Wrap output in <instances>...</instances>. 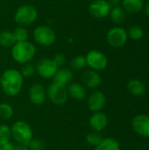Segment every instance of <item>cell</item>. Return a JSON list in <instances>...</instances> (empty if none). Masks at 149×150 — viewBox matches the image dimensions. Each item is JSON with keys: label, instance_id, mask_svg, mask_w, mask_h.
<instances>
[{"label": "cell", "instance_id": "ffe728a7", "mask_svg": "<svg viewBox=\"0 0 149 150\" xmlns=\"http://www.w3.org/2000/svg\"><path fill=\"white\" fill-rule=\"evenodd\" d=\"M94 150H120L119 143L113 138H104Z\"/></svg>", "mask_w": 149, "mask_h": 150}, {"label": "cell", "instance_id": "4316f807", "mask_svg": "<svg viewBox=\"0 0 149 150\" xmlns=\"http://www.w3.org/2000/svg\"><path fill=\"white\" fill-rule=\"evenodd\" d=\"M103 136L101 134L100 132H97V131H91L90 133H89L86 137H85V141L88 143L89 146L91 147H97L103 140Z\"/></svg>", "mask_w": 149, "mask_h": 150}, {"label": "cell", "instance_id": "8fae6325", "mask_svg": "<svg viewBox=\"0 0 149 150\" xmlns=\"http://www.w3.org/2000/svg\"><path fill=\"white\" fill-rule=\"evenodd\" d=\"M132 127L133 131L140 136L149 137V115L138 114L132 121Z\"/></svg>", "mask_w": 149, "mask_h": 150}, {"label": "cell", "instance_id": "7a4b0ae2", "mask_svg": "<svg viewBox=\"0 0 149 150\" xmlns=\"http://www.w3.org/2000/svg\"><path fill=\"white\" fill-rule=\"evenodd\" d=\"M11 54L12 59L20 64H25L31 62V61L35 57L36 47L30 41L16 42L11 50Z\"/></svg>", "mask_w": 149, "mask_h": 150}, {"label": "cell", "instance_id": "44dd1931", "mask_svg": "<svg viewBox=\"0 0 149 150\" xmlns=\"http://www.w3.org/2000/svg\"><path fill=\"white\" fill-rule=\"evenodd\" d=\"M126 14V11L122 9L121 6H116V7H112L109 16L113 23L119 25V24H122L125 21Z\"/></svg>", "mask_w": 149, "mask_h": 150}, {"label": "cell", "instance_id": "e575fe53", "mask_svg": "<svg viewBox=\"0 0 149 150\" xmlns=\"http://www.w3.org/2000/svg\"><path fill=\"white\" fill-rule=\"evenodd\" d=\"M145 12H146L147 16L149 18V1L146 4V5H145Z\"/></svg>", "mask_w": 149, "mask_h": 150}, {"label": "cell", "instance_id": "5bb4252c", "mask_svg": "<svg viewBox=\"0 0 149 150\" xmlns=\"http://www.w3.org/2000/svg\"><path fill=\"white\" fill-rule=\"evenodd\" d=\"M83 84L89 89H97L102 84V77L100 74L93 69H87L82 75Z\"/></svg>", "mask_w": 149, "mask_h": 150}, {"label": "cell", "instance_id": "83f0119b", "mask_svg": "<svg viewBox=\"0 0 149 150\" xmlns=\"http://www.w3.org/2000/svg\"><path fill=\"white\" fill-rule=\"evenodd\" d=\"M70 66H71V69L73 70H82V69H83L87 66L85 56H83L82 54L76 55L71 60Z\"/></svg>", "mask_w": 149, "mask_h": 150}, {"label": "cell", "instance_id": "ac0fdd59", "mask_svg": "<svg viewBox=\"0 0 149 150\" xmlns=\"http://www.w3.org/2000/svg\"><path fill=\"white\" fill-rule=\"evenodd\" d=\"M120 6L126 13L136 14L142 11L144 8L143 0H121Z\"/></svg>", "mask_w": 149, "mask_h": 150}, {"label": "cell", "instance_id": "7c38bea8", "mask_svg": "<svg viewBox=\"0 0 149 150\" xmlns=\"http://www.w3.org/2000/svg\"><path fill=\"white\" fill-rule=\"evenodd\" d=\"M28 98L32 105H41L47 98V89L40 83H33L28 90Z\"/></svg>", "mask_w": 149, "mask_h": 150}, {"label": "cell", "instance_id": "74e56055", "mask_svg": "<svg viewBox=\"0 0 149 150\" xmlns=\"http://www.w3.org/2000/svg\"><path fill=\"white\" fill-rule=\"evenodd\" d=\"M0 1H1V0H0Z\"/></svg>", "mask_w": 149, "mask_h": 150}, {"label": "cell", "instance_id": "d590c367", "mask_svg": "<svg viewBox=\"0 0 149 150\" xmlns=\"http://www.w3.org/2000/svg\"><path fill=\"white\" fill-rule=\"evenodd\" d=\"M0 84H1V74H0Z\"/></svg>", "mask_w": 149, "mask_h": 150}, {"label": "cell", "instance_id": "5b68a950", "mask_svg": "<svg viewBox=\"0 0 149 150\" xmlns=\"http://www.w3.org/2000/svg\"><path fill=\"white\" fill-rule=\"evenodd\" d=\"M34 41L43 47L52 46L56 40L55 32L48 25H38L32 32Z\"/></svg>", "mask_w": 149, "mask_h": 150}, {"label": "cell", "instance_id": "8992f818", "mask_svg": "<svg viewBox=\"0 0 149 150\" xmlns=\"http://www.w3.org/2000/svg\"><path fill=\"white\" fill-rule=\"evenodd\" d=\"M47 98L51 103L56 105H62L66 104L68 98L67 86L53 81L47 89Z\"/></svg>", "mask_w": 149, "mask_h": 150}, {"label": "cell", "instance_id": "1f68e13d", "mask_svg": "<svg viewBox=\"0 0 149 150\" xmlns=\"http://www.w3.org/2000/svg\"><path fill=\"white\" fill-rule=\"evenodd\" d=\"M16 146H17V145H15L14 142L10 141L9 142L5 143L4 146H2V148H3V149L4 150H14L15 149V148H16Z\"/></svg>", "mask_w": 149, "mask_h": 150}, {"label": "cell", "instance_id": "ba28073f", "mask_svg": "<svg viewBox=\"0 0 149 150\" xmlns=\"http://www.w3.org/2000/svg\"><path fill=\"white\" fill-rule=\"evenodd\" d=\"M106 40L108 44L115 48H119L126 45L128 40L127 32L120 26H114L111 28L106 34Z\"/></svg>", "mask_w": 149, "mask_h": 150}, {"label": "cell", "instance_id": "9c48e42d", "mask_svg": "<svg viewBox=\"0 0 149 150\" xmlns=\"http://www.w3.org/2000/svg\"><path fill=\"white\" fill-rule=\"evenodd\" d=\"M35 68L37 74L44 79H53L59 69L50 58H41L37 62Z\"/></svg>", "mask_w": 149, "mask_h": 150}, {"label": "cell", "instance_id": "52a82bcc", "mask_svg": "<svg viewBox=\"0 0 149 150\" xmlns=\"http://www.w3.org/2000/svg\"><path fill=\"white\" fill-rule=\"evenodd\" d=\"M87 66L93 70L101 71L104 70L108 65L107 56L101 51L92 49L87 53L85 55Z\"/></svg>", "mask_w": 149, "mask_h": 150}, {"label": "cell", "instance_id": "4dcf8cb0", "mask_svg": "<svg viewBox=\"0 0 149 150\" xmlns=\"http://www.w3.org/2000/svg\"><path fill=\"white\" fill-rule=\"evenodd\" d=\"M52 59L58 68H62V66L66 63V57L61 53L54 54V58H52Z\"/></svg>", "mask_w": 149, "mask_h": 150}, {"label": "cell", "instance_id": "f1b7e54d", "mask_svg": "<svg viewBox=\"0 0 149 150\" xmlns=\"http://www.w3.org/2000/svg\"><path fill=\"white\" fill-rule=\"evenodd\" d=\"M19 72L21 73V75L24 78L31 77L36 73L35 65L32 64V62H27V63L22 64V67H21Z\"/></svg>", "mask_w": 149, "mask_h": 150}, {"label": "cell", "instance_id": "2e32d148", "mask_svg": "<svg viewBox=\"0 0 149 150\" xmlns=\"http://www.w3.org/2000/svg\"><path fill=\"white\" fill-rule=\"evenodd\" d=\"M68 98H71L76 101H82L86 98V88L83 83L77 82H72L67 86Z\"/></svg>", "mask_w": 149, "mask_h": 150}, {"label": "cell", "instance_id": "cb8c5ba5", "mask_svg": "<svg viewBox=\"0 0 149 150\" xmlns=\"http://www.w3.org/2000/svg\"><path fill=\"white\" fill-rule=\"evenodd\" d=\"M14 39L16 42H23L27 41L29 38V33L28 30L25 26L18 25L12 31Z\"/></svg>", "mask_w": 149, "mask_h": 150}, {"label": "cell", "instance_id": "d6a6232c", "mask_svg": "<svg viewBox=\"0 0 149 150\" xmlns=\"http://www.w3.org/2000/svg\"><path fill=\"white\" fill-rule=\"evenodd\" d=\"M107 1L112 7L120 6V4H121V0H107Z\"/></svg>", "mask_w": 149, "mask_h": 150}, {"label": "cell", "instance_id": "3957f363", "mask_svg": "<svg viewBox=\"0 0 149 150\" xmlns=\"http://www.w3.org/2000/svg\"><path fill=\"white\" fill-rule=\"evenodd\" d=\"M11 139L18 145L27 146L33 138V131L31 126L24 120H17L11 127Z\"/></svg>", "mask_w": 149, "mask_h": 150}, {"label": "cell", "instance_id": "e0dca14e", "mask_svg": "<svg viewBox=\"0 0 149 150\" xmlns=\"http://www.w3.org/2000/svg\"><path fill=\"white\" fill-rule=\"evenodd\" d=\"M74 78V72L72 69L68 68H59L56 74L54 76V82L58 83L60 84L68 86Z\"/></svg>", "mask_w": 149, "mask_h": 150}, {"label": "cell", "instance_id": "d6986e66", "mask_svg": "<svg viewBox=\"0 0 149 150\" xmlns=\"http://www.w3.org/2000/svg\"><path fill=\"white\" fill-rule=\"evenodd\" d=\"M127 91L130 94L135 97L143 96L146 92V85L145 83L140 79H131L126 85Z\"/></svg>", "mask_w": 149, "mask_h": 150}, {"label": "cell", "instance_id": "7402d4cb", "mask_svg": "<svg viewBox=\"0 0 149 150\" xmlns=\"http://www.w3.org/2000/svg\"><path fill=\"white\" fill-rule=\"evenodd\" d=\"M16 43L12 32L11 31H2L0 32V46L4 48H9Z\"/></svg>", "mask_w": 149, "mask_h": 150}, {"label": "cell", "instance_id": "8d00e7d4", "mask_svg": "<svg viewBox=\"0 0 149 150\" xmlns=\"http://www.w3.org/2000/svg\"><path fill=\"white\" fill-rule=\"evenodd\" d=\"M0 150H4V149H3V148H2V147H0Z\"/></svg>", "mask_w": 149, "mask_h": 150}, {"label": "cell", "instance_id": "277c9868", "mask_svg": "<svg viewBox=\"0 0 149 150\" xmlns=\"http://www.w3.org/2000/svg\"><path fill=\"white\" fill-rule=\"evenodd\" d=\"M38 10L32 4H25L20 5L14 13V21L21 26H28L33 24L38 18Z\"/></svg>", "mask_w": 149, "mask_h": 150}, {"label": "cell", "instance_id": "836d02e7", "mask_svg": "<svg viewBox=\"0 0 149 150\" xmlns=\"http://www.w3.org/2000/svg\"><path fill=\"white\" fill-rule=\"evenodd\" d=\"M14 150H29L27 146H22V145H17Z\"/></svg>", "mask_w": 149, "mask_h": 150}, {"label": "cell", "instance_id": "f546056e", "mask_svg": "<svg viewBox=\"0 0 149 150\" xmlns=\"http://www.w3.org/2000/svg\"><path fill=\"white\" fill-rule=\"evenodd\" d=\"M27 148L29 149V150H44L45 149V142L41 139L32 138L31 142L28 143Z\"/></svg>", "mask_w": 149, "mask_h": 150}, {"label": "cell", "instance_id": "6da1fadb", "mask_svg": "<svg viewBox=\"0 0 149 150\" xmlns=\"http://www.w3.org/2000/svg\"><path fill=\"white\" fill-rule=\"evenodd\" d=\"M24 77L19 70L8 69L1 74V88L4 93L8 97L18 96L23 88Z\"/></svg>", "mask_w": 149, "mask_h": 150}, {"label": "cell", "instance_id": "484cf974", "mask_svg": "<svg viewBox=\"0 0 149 150\" xmlns=\"http://www.w3.org/2000/svg\"><path fill=\"white\" fill-rule=\"evenodd\" d=\"M11 141V127L6 124H0V147Z\"/></svg>", "mask_w": 149, "mask_h": 150}, {"label": "cell", "instance_id": "4fadbf2b", "mask_svg": "<svg viewBox=\"0 0 149 150\" xmlns=\"http://www.w3.org/2000/svg\"><path fill=\"white\" fill-rule=\"evenodd\" d=\"M106 105V97L100 91H95L90 94L87 99V105L90 112H102Z\"/></svg>", "mask_w": 149, "mask_h": 150}, {"label": "cell", "instance_id": "d4e9b609", "mask_svg": "<svg viewBox=\"0 0 149 150\" xmlns=\"http://www.w3.org/2000/svg\"><path fill=\"white\" fill-rule=\"evenodd\" d=\"M126 32L128 39H131L133 40H140L144 37V30L140 25H132Z\"/></svg>", "mask_w": 149, "mask_h": 150}, {"label": "cell", "instance_id": "603a6c76", "mask_svg": "<svg viewBox=\"0 0 149 150\" xmlns=\"http://www.w3.org/2000/svg\"><path fill=\"white\" fill-rule=\"evenodd\" d=\"M14 115V108L11 105L3 102L0 103V119L3 120H9Z\"/></svg>", "mask_w": 149, "mask_h": 150}, {"label": "cell", "instance_id": "9a60e30c", "mask_svg": "<svg viewBox=\"0 0 149 150\" xmlns=\"http://www.w3.org/2000/svg\"><path fill=\"white\" fill-rule=\"evenodd\" d=\"M90 126L92 131L102 132L104 131L108 125V117L103 112H93L89 120Z\"/></svg>", "mask_w": 149, "mask_h": 150}, {"label": "cell", "instance_id": "30bf717a", "mask_svg": "<svg viewBox=\"0 0 149 150\" xmlns=\"http://www.w3.org/2000/svg\"><path fill=\"white\" fill-rule=\"evenodd\" d=\"M112 6L107 0H94L89 5V13L96 18H104L109 16Z\"/></svg>", "mask_w": 149, "mask_h": 150}]
</instances>
